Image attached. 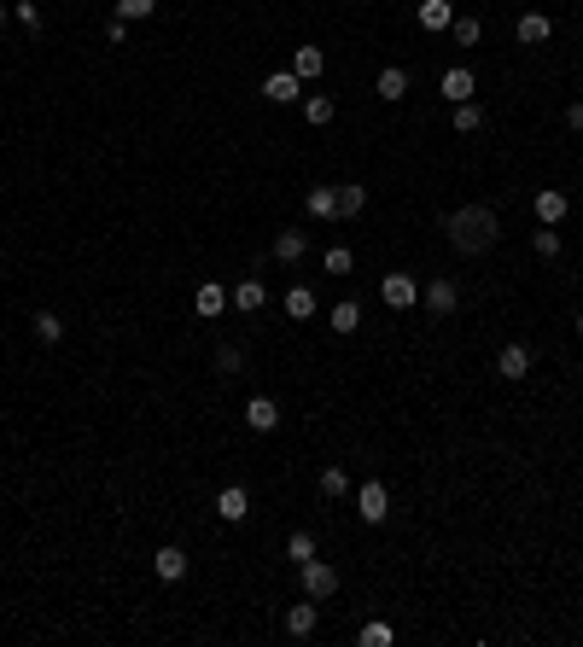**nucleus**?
<instances>
[{"label":"nucleus","mask_w":583,"mask_h":647,"mask_svg":"<svg viewBox=\"0 0 583 647\" xmlns=\"http://www.w3.org/2000/svg\"><path fill=\"white\" fill-rule=\"evenodd\" d=\"M309 216H339V187H309Z\"/></svg>","instance_id":"obj_21"},{"label":"nucleus","mask_w":583,"mask_h":647,"mask_svg":"<svg viewBox=\"0 0 583 647\" xmlns=\"http://www.w3.org/2000/svg\"><path fill=\"white\" fill-rule=\"evenodd\" d=\"M0 23H6V6H0Z\"/></svg>","instance_id":"obj_40"},{"label":"nucleus","mask_w":583,"mask_h":647,"mask_svg":"<svg viewBox=\"0 0 583 647\" xmlns=\"http://www.w3.org/2000/svg\"><path fill=\"white\" fill-rule=\"evenodd\" d=\"M374 88H379V99H391V105H396V99H408V70L403 65H386Z\"/></svg>","instance_id":"obj_18"},{"label":"nucleus","mask_w":583,"mask_h":647,"mask_svg":"<svg viewBox=\"0 0 583 647\" xmlns=\"http://www.w3.org/2000/svg\"><path fill=\"white\" fill-rule=\"evenodd\" d=\"M566 123H572V129L583 134V105H572V111H566Z\"/></svg>","instance_id":"obj_38"},{"label":"nucleus","mask_w":583,"mask_h":647,"mask_svg":"<svg viewBox=\"0 0 583 647\" xmlns=\"http://www.w3.org/2000/svg\"><path fill=\"white\" fill-rule=\"evenodd\" d=\"M443 228H450V245H455L461 257H478V251H490V245H496L502 222H496L490 205H467V210H455Z\"/></svg>","instance_id":"obj_1"},{"label":"nucleus","mask_w":583,"mask_h":647,"mask_svg":"<svg viewBox=\"0 0 583 647\" xmlns=\"http://www.w3.org/2000/svg\"><path fill=\"white\" fill-rule=\"evenodd\" d=\"M216 368H222V373H240V368H245V356L233 351V344H222V351H216Z\"/></svg>","instance_id":"obj_35"},{"label":"nucleus","mask_w":583,"mask_h":647,"mask_svg":"<svg viewBox=\"0 0 583 647\" xmlns=\"http://www.w3.org/2000/svg\"><path fill=\"white\" fill-rule=\"evenodd\" d=\"M245 514H251V496H245V484H228V490L216 496V519H228V525H240Z\"/></svg>","instance_id":"obj_11"},{"label":"nucleus","mask_w":583,"mask_h":647,"mask_svg":"<svg viewBox=\"0 0 583 647\" xmlns=\"http://www.w3.org/2000/svg\"><path fill=\"white\" fill-rule=\"evenodd\" d=\"M287 560H297V566L315 560V537H309V531H292V537H287Z\"/></svg>","instance_id":"obj_30"},{"label":"nucleus","mask_w":583,"mask_h":647,"mask_svg":"<svg viewBox=\"0 0 583 647\" xmlns=\"http://www.w3.org/2000/svg\"><path fill=\"white\" fill-rule=\"evenodd\" d=\"M332 327L356 333V327H362V304H356V297H339V304H332Z\"/></svg>","instance_id":"obj_23"},{"label":"nucleus","mask_w":583,"mask_h":647,"mask_svg":"<svg viewBox=\"0 0 583 647\" xmlns=\"http://www.w3.org/2000/svg\"><path fill=\"white\" fill-rule=\"evenodd\" d=\"M438 88H443V99H450V105H467V99L478 94V77H473L467 65H455V70H443V82H438Z\"/></svg>","instance_id":"obj_7"},{"label":"nucleus","mask_w":583,"mask_h":647,"mask_svg":"<svg viewBox=\"0 0 583 647\" xmlns=\"http://www.w3.org/2000/svg\"><path fill=\"white\" fill-rule=\"evenodd\" d=\"M554 35V23L542 18V12H525V18H519V41H531V47H542Z\"/></svg>","instance_id":"obj_20"},{"label":"nucleus","mask_w":583,"mask_h":647,"mask_svg":"<svg viewBox=\"0 0 583 647\" xmlns=\"http://www.w3.org/2000/svg\"><path fill=\"white\" fill-rule=\"evenodd\" d=\"M321 269H327V275H351V269H356V251H344V245H332V251L321 257Z\"/></svg>","instance_id":"obj_31"},{"label":"nucleus","mask_w":583,"mask_h":647,"mask_svg":"<svg viewBox=\"0 0 583 647\" xmlns=\"http://www.w3.org/2000/svg\"><path fill=\"white\" fill-rule=\"evenodd\" d=\"M152 6H158V0H117V18H152Z\"/></svg>","instance_id":"obj_33"},{"label":"nucleus","mask_w":583,"mask_h":647,"mask_svg":"<svg viewBox=\"0 0 583 647\" xmlns=\"http://www.w3.org/2000/svg\"><path fill=\"white\" fill-rule=\"evenodd\" d=\"M152 571H158L164 583H181V578H187V554H181L176 542H164V549L152 554Z\"/></svg>","instance_id":"obj_14"},{"label":"nucleus","mask_w":583,"mask_h":647,"mask_svg":"<svg viewBox=\"0 0 583 647\" xmlns=\"http://www.w3.org/2000/svg\"><path fill=\"white\" fill-rule=\"evenodd\" d=\"M356 642H362V647H391V642H396V630L386 624V618H368V624H362V636H356Z\"/></svg>","instance_id":"obj_25"},{"label":"nucleus","mask_w":583,"mask_h":647,"mask_svg":"<svg viewBox=\"0 0 583 647\" xmlns=\"http://www.w3.org/2000/svg\"><path fill=\"white\" fill-rule=\"evenodd\" d=\"M304 595L309 601H332V595H339V566H327V560H304Z\"/></svg>","instance_id":"obj_2"},{"label":"nucleus","mask_w":583,"mask_h":647,"mask_svg":"<svg viewBox=\"0 0 583 647\" xmlns=\"http://www.w3.org/2000/svg\"><path fill=\"white\" fill-rule=\"evenodd\" d=\"M344 490H351V472H344V467H321V496H332V502H339Z\"/></svg>","instance_id":"obj_28"},{"label":"nucleus","mask_w":583,"mask_h":647,"mask_svg":"<svg viewBox=\"0 0 583 647\" xmlns=\"http://www.w3.org/2000/svg\"><path fill=\"white\" fill-rule=\"evenodd\" d=\"M105 41H111V47L129 41V18H111V23H105Z\"/></svg>","instance_id":"obj_37"},{"label":"nucleus","mask_w":583,"mask_h":647,"mask_svg":"<svg viewBox=\"0 0 583 647\" xmlns=\"http://www.w3.org/2000/svg\"><path fill=\"white\" fill-rule=\"evenodd\" d=\"M12 12H18V23H23V30H41V12H35V0H18Z\"/></svg>","instance_id":"obj_36"},{"label":"nucleus","mask_w":583,"mask_h":647,"mask_svg":"<svg viewBox=\"0 0 583 647\" xmlns=\"http://www.w3.org/2000/svg\"><path fill=\"white\" fill-rule=\"evenodd\" d=\"M414 23L438 35V30H450V23H455V6H450V0H420V6H414Z\"/></svg>","instance_id":"obj_10"},{"label":"nucleus","mask_w":583,"mask_h":647,"mask_svg":"<svg viewBox=\"0 0 583 647\" xmlns=\"http://www.w3.org/2000/svg\"><path fill=\"white\" fill-rule=\"evenodd\" d=\"M30 327H35V339H41V344H59V339H65V321H59L53 309H41V315H35Z\"/></svg>","instance_id":"obj_24"},{"label":"nucleus","mask_w":583,"mask_h":647,"mask_svg":"<svg viewBox=\"0 0 583 647\" xmlns=\"http://www.w3.org/2000/svg\"><path fill=\"white\" fill-rule=\"evenodd\" d=\"M332 111H339V105H332L327 94H309V99H304V117L315 123V129H321V123H332Z\"/></svg>","instance_id":"obj_29"},{"label":"nucleus","mask_w":583,"mask_h":647,"mask_svg":"<svg viewBox=\"0 0 583 647\" xmlns=\"http://www.w3.org/2000/svg\"><path fill=\"white\" fill-rule=\"evenodd\" d=\"M496 373L519 385V379L531 373V344H502V356H496Z\"/></svg>","instance_id":"obj_9"},{"label":"nucleus","mask_w":583,"mask_h":647,"mask_svg":"<svg viewBox=\"0 0 583 647\" xmlns=\"http://www.w3.org/2000/svg\"><path fill=\"white\" fill-rule=\"evenodd\" d=\"M379 297H386L391 309H414L420 304V280L414 275H386L379 280Z\"/></svg>","instance_id":"obj_5"},{"label":"nucleus","mask_w":583,"mask_h":647,"mask_svg":"<svg viewBox=\"0 0 583 647\" xmlns=\"http://www.w3.org/2000/svg\"><path fill=\"white\" fill-rule=\"evenodd\" d=\"M315 624H321V601H309V595H304V601L287 613V636L292 642H309V636H315Z\"/></svg>","instance_id":"obj_6"},{"label":"nucleus","mask_w":583,"mask_h":647,"mask_svg":"<svg viewBox=\"0 0 583 647\" xmlns=\"http://www.w3.org/2000/svg\"><path fill=\"white\" fill-rule=\"evenodd\" d=\"M245 426H251V432H275L280 426L275 396H251V403H245Z\"/></svg>","instance_id":"obj_15"},{"label":"nucleus","mask_w":583,"mask_h":647,"mask_svg":"<svg viewBox=\"0 0 583 647\" xmlns=\"http://www.w3.org/2000/svg\"><path fill=\"white\" fill-rule=\"evenodd\" d=\"M309 251V240L297 228H287V233H275V245H269V257H275V263H297V257Z\"/></svg>","instance_id":"obj_16"},{"label":"nucleus","mask_w":583,"mask_h":647,"mask_svg":"<svg viewBox=\"0 0 583 647\" xmlns=\"http://www.w3.org/2000/svg\"><path fill=\"white\" fill-rule=\"evenodd\" d=\"M455 129H461V134L485 129V105H478V99H467V105H455Z\"/></svg>","instance_id":"obj_27"},{"label":"nucleus","mask_w":583,"mask_h":647,"mask_svg":"<svg viewBox=\"0 0 583 647\" xmlns=\"http://www.w3.org/2000/svg\"><path fill=\"white\" fill-rule=\"evenodd\" d=\"M531 245H537V257H554V251H560V233H554L549 222H542V233H537V240H531Z\"/></svg>","instance_id":"obj_34"},{"label":"nucleus","mask_w":583,"mask_h":647,"mask_svg":"<svg viewBox=\"0 0 583 647\" xmlns=\"http://www.w3.org/2000/svg\"><path fill=\"white\" fill-rule=\"evenodd\" d=\"M420 304H426L432 315H455V309H461V292H455V280H426L420 286Z\"/></svg>","instance_id":"obj_4"},{"label":"nucleus","mask_w":583,"mask_h":647,"mask_svg":"<svg viewBox=\"0 0 583 647\" xmlns=\"http://www.w3.org/2000/svg\"><path fill=\"white\" fill-rule=\"evenodd\" d=\"M193 304H198V315H205V321H216L222 309H228V292H222L216 280H198V297H193Z\"/></svg>","instance_id":"obj_17"},{"label":"nucleus","mask_w":583,"mask_h":647,"mask_svg":"<svg viewBox=\"0 0 583 647\" xmlns=\"http://www.w3.org/2000/svg\"><path fill=\"white\" fill-rule=\"evenodd\" d=\"M450 35H455V47H478V35H485V30H478V18H455Z\"/></svg>","instance_id":"obj_32"},{"label":"nucleus","mask_w":583,"mask_h":647,"mask_svg":"<svg viewBox=\"0 0 583 647\" xmlns=\"http://www.w3.org/2000/svg\"><path fill=\"white\" fill-rule=\"evenodd\" d=\"M292 70H297L304 82H315L321 70H327V53H321V47H297V53H292Z\"/></svg>","instance_id":"obj_19"},{"label":"nucleus","mask_w":583,"mask_h":647,"mask_svg":"<svg viewBox=\"0 0 583 647\" xmlns=\"http://www.w3.org/2000/svg\"><path fill=\"white\" fill-rule=\"evenodd\" d=\"M315 315V292H309V286H292L287 292V321H309Z\"/></svg>","instance_id":"obj_22"},{"label":"nucleus","mask_w":583,"mask_h":647,"mask_svg":"<svg viewBox=\"0 0 583 647\" xmlns=\"http://www.w3.org/2000/svg\"><path fill=\"white\" fill-rule=\"evenodd\" d=\"M356 514H362L368 525H386V514H391V496H386V478H368L362 490H356Z\"/></svg>","instance_id":"obj_3"},{"label":"nucleus","mask_w":583,"mask_h":647,"mask_svg":"<svg viewBox=\"0 0 583 647\" xmlns=\"http://www.w3.org/2000/svg\"><path fill=\"white\" fill-rule=\"evenodd\" d=\"M578 339H583V315H578Z\"/></svg>","instance_id":"obj_39"},{"label":"nucleus","mask_w":583,"mask_h":647,"mask_svg":"<svg viewBox=\"0 0 583 647\" xmlns=\"http://www.w3.org/2000/svg\"><path fill=\"white\" fill-rule=\"evenodd\" d=\"M566 210H572V198H566L560 187H542V193H537V222L560 228V222H566Z\"/></svg>","instance_id":"obj_12"},{"label":"nucleus","mask_w":583,"mask_h":647,"mask_svg":"<svg viewBox=\"0 0 583 647\" xmlns=\"http://www.w3.org/2000/svg\"><path fill=\"white\" fill-rule=\"evenodd\" d=\"M297 94H304V77H297V70H275V77L263 82V99H269V105H292Z\"/></svg>","instance_id":"obj_8"},{"label":"nucleus","mask_w":583,"mask_h":647,"mask_svg":"<svg viewBox=\"0 0 583 647\" xmlns=\"http://www.w3.org/2000/svg\"><path fill=\"white\" fill-rule=\"evenodd\" d=\"M362 205H368V187L344 181V187H339V216H362Z\"/></svg>","instance_id":"obj_26"},{"label":"nucleus","mask_w":583,"mask_h":647,"mask_svg":"<svg viewBox=\"0 0 583 647\" xmlns=\"http://www.w3.org/2000/svg\"><path fill=\"white\" fill-rule=\"evenodd\" d=\"M228 304L240 309V315H257V309L269 304V286H263V280H240V286L228 292Z\"/></svg>","instance_id":"obj_13"}]
</instances>
